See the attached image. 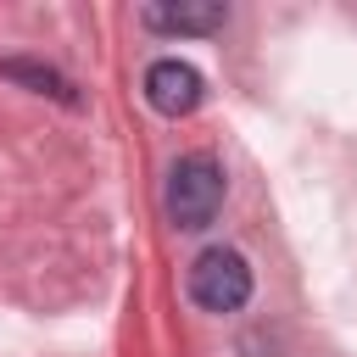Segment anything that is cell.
<instances>
[{"mask_svg":"<svg viewBox=\"0 0 357 357\" xmlns=\"http://www.w3.org/2000/svg\"><path fill=\"white\" fill-rule=\"evenodd\" d=\"M223 206V167L212 156H178L167 173V218L178 229H206Z\"/></svg>","mask_w":357,"mask_h":357,"instance_id":"cell-1","label":"cell"},{"mask_svg":"<svg viewBox=\"0 0 357 357\" xmlns=\"http://www.w3.org/2000/svg\"><path fill=\"white\" fill-rule=\"evenodd\" d=\"M223 0H178V6H145L139 22L156 33H218L223 28Z\"/></svg>","mask_w":357,"mask_h":357,"instance_id":"cell-4","label":"cell"},{"mask_svg":"<svg viewBox=\"0 0 357 357\" xmlns=\"http://www.w3.org/2000/svg\"><path fill=\"white\" fill-rule=\"evenodd\" d=\"M201 95H206V84H201V73H195L190 61L162 56V61L145 67V100H151V112H162V117H190V112L201 106Z\"/></svg>","mask_w":357,"mask_h":357,"instance_id":"cell-3","label":"cell"},{"mask_svg":"<svg viewBox=\"0 0 357 357\" xmlns=\"http://www.w3.org/2000/svg\"><path fill=\"white\" fill-rule=\"evenodd\" d=\"M0 73H6V78H17V84H33L39 95H56V100H67V106L78 100V95H73V84H67L61 73L39 67V61H0Z\"/></svg>","mask_w":357,"mask_h":357,"instance_id":"cell-5","label":"cell"},{"mask_svg":"<svg viewBox=\"0 0 357 357\" xmlns=\"http://www.w3.org/2000/svg\"><path fill=\"white\" fill-rule=\"evenodd\" d=\"M190 301L206 307V312H240L251 301V268L240 251L229 245H212L190 262Z\"/></svg>","mask_w":357,"mask_h":357,"instance_id":"cell-2","label":"cell"}]
</instances>
